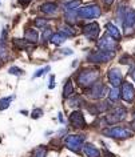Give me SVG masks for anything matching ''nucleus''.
<instances>
[{
    "instance_id": "nucleus-1",
    "label": "nucleus",
    "mask_w": 135,
    "mask_h": 157,
    "mask_svg": "<svg viewBox=\"0 0 135 157\" xmlns=\"http://www.w3.org/2000/svg\"><path fill=\"white\" fill-rule=\"evenodd\" d=\"M99 77V71L95 68H86L78 75V84L80 87H92Z\"/></svg>"
},
{
    "instance_id": "nucleus-2",
    "label": "nucleus",
    "mask_w": 135,
    "mask_h": 157,
    "mask_svg": "<svg viewBox=\"0 0 135 157\" xmlns=\"http://www.w3.org/2000/svg\"><path fill=\"white\" fill-rule=\"evenodd\" d=\"M103 135L107 137H112V139H129V137L133 136V132L129 131L127 128L123 127H112L110 129H104L103 131Z\"/></svg>"
},
{
    "instance_id": "nucleus-3",
    "label": "nucleus",
    "mask_w": 135,
    "mask_h": 157,
    "mask_svg": "<svg viewBox=\"0 0 135 157\" xmlns=\"http://www.w3.org/2000/svg\"><path fill=\"white\" fill-rule=\"evenodd\" d=\"M100 13H102V11L98 6H86L83 8L76 10V15L83 19H95V17L100 16Z\"/></svg>"
},
{
    "instance_id": "nucleus-4",
    "label": "nucleus",
    "mask_w": 135,
    "mask_h": 157,
    "mask_svg": "<svg viewBox=\"0 0 135 157\" xmlns=\"http://www.w3.org/2000/svg\"><path fill=\"white\" fill-rule=\"evenodd\" d=\"M107 93H110V91L107 89L106 85H103V84H94L92 87H90V89L87 91L88 97H91V99H94V100L103 99Z\"/></svg>"
},
{
    "instance_id": "nucleus-5",
    "label": "nucleus",
    "mask_w": 135,
    "mask_h": 157,
    "mask_svg": "<svg viewBox=\"0 0 135 157\" xmlns=\"http://www.w3.org/2000/svg\"><path fill=\"white\" fill-rule=\"evenodd\" d=\"M127 116V111L123 107H118L115 108L112 112L108 113V115L106 116V121L108 124H117V123H121L126 119Z\"/></svg>"
},
{
    "instance_id": "nucleus-6",
    "label": "nucleus",
    "mask_w": 135,
    "mask_h": 157,
    "mask_svg": "<svg viewBox=\"0 0 135 157\" xmlns=\"http://www.w3.org/2000/svg\"><path fill=\"white\" fill-rule=\"evenodd\" d=\"M64 143L68 149H71L74 152H79L80 148H83V145H84V140L79 135H70V136H67Z\"/></svg>"
},
{
    "instance_id": "nucleus-7",
    "label": "nucleus",
    "mask_w": 135,
    "mask_h": 157,
    "mask_svg": "<svg viewBox=\"0 0 135 157\" xmlns=\"http://www.w3.org/2000/svg\"><path fill=\"white\" fill-rule=\"evenodd\" d=\"M114 52L110 51H99V52H92L88 56V61L90 63H107L108 60L114 57Z\"/></svg>"
},
{
    "instance_id": "nucleus-8",
    "label": "nucleus",
    "mask_w": 135,
    "mask_h": 157,
    "mask_svg": "<svg viewBox=\"0 0 135 157\" xmlns=\"http://www.w3.org/2000/svg\"><path fill=\"white\" fill-rule=\"evenodd\" d=\"M98 47L102 51H110V52H114L117 49V41L114 40L111 36H103L100 40L98 41Z\"/></svg>"
},
{
    "instance_id": "nucleus-9",
    "label": "nucleus",
    "mask_w": 135,
    "mask_h": 157,
    "mask_svg": "<svg viewBox=\"0 0 135 157\" xmlns=\"http://www.w3.org/2000/svg\"><path fill=\"white\" fill-rule=\"evenodd\" d=\"M83 33L86 35V37L88 40L91 41L96 40V37L99 36V25L96 23H90V24L83 27Z\"/></svg>"
},
{
    "instance_id": "nucleus-10",
    "label": "nucleus",
    "mask_w": 135,
    "mask_h": 157,
    "mask_svg": "<svg viewBox=\"0 0 135 157\" xmlns=\"http://www.w3.org/2000/svg\"><path fill=\"white\" fill-rule=\"evenodd\" d=\"M70 123L74 128H78V129H82L86 127V120H84V116L80 111H75L71 113L70 116Z\"/></svg>"
},
{
    "instance_id": "nucleus-11",
    "label": "nucleus",
    "mask_w": 135,
    "mask_h": 157,
    "mask_svg": "<svg viewBox=\"0 0 135 157\" xmlns=\"http://www.w3.org/2000/svg\"><path fill=\"white\" fill-rule=\"evenodd\" d=\"M108 81L114 88H118L119 85L123 84V76L118 68H112L108 71Z\"/></svg>"
},
{
    "instance_id": "nucleus-12",
    "label": "nucleus",
    "mask_w": 135,
    "mask_h": 157,
    "mask_svg": "<svg viewBox=\"0 0 135 157\" xmlns=\"http://www.w3.org/2000/svg\"><path fill=\"white\" fill-rule=\"evenodd\" d=\"M121 95H122V99L127 101V103H131L134 100V96H135V89L133 87L131 83H123L122 84V91H121Z\"/></svg>"
},
{
    "instance_id": "nucleus-13",
    "label": "nucleus",
    "mask_w": 135,
    "mask_h": 157,
    "mask_svg": "<svg viewBox=\"0 0 135 157\" xmlns=\"http://www.w3.org/2000/svg\"><path fill=\"white\" fill-rule=\"evenodd\" d=\"M123 20H125V21H123V25H125L126 33H129V29H131V27L135 24V11L134 10L126 11Z\"/></svg>"
},
{
    "instance_id": "nucleus-14",
    "label": "nucleus",
    "mask_w": 135,
    "mask_h": 157,
    "mask_svg": "<svg viewBox=\"0 0 135 157\" xmlns=\"http://www.w3.org/2000/svg\"><path fill=\"white\" fill-rule=\"evenodd\" d=\"M83 153L86 157H100V152L96 147H94L92 144L87 143L83 145Z\"/></svg>"
},
{
    "instance_id": "nucleus-15",
    "label": "nucleus",
    "mask_w": 135,
    "mask_h": 157,
    "mask_svg": "<svg viewBox=\"0 0 135 157\" xmlns=\"http://www.w3.org/2000/svg\"><path fill=\"white\" fill-rule=\"evenodd\" d=\"M106 29H107L108 36H111L114 40H119V39H121V31H119L114 24H111V23L106 24Z\"/></svg>"
},
{
    "instance_id": "nucleus-16",
    "label": "nucleus",
    "mask_w": 135,
    "mask_h": 157,
    "mask_svg": "<svg viewBox=\"0 0 135 157\" xmlns=\"http://www.w3.org/2000/svg\"><path fill=\"white\" fill-rule=\"evenodd\" d=\"M24 39H26L27 43L35 44V43H38V32L35 29H27L26 35H24Z\"/></svg>"
},
{
    "instance_id": "nucleus-17",
    "label": "nucleus",
    "mask_w": 135,
    "mask_h": 157,
    "mask_svg": "<svg viewBox=\"0 0 135 157\" xmlns=\"http://www.w3.org/2000/svg\"><path fill=\"white\" fill-rule=\"evenodd\" d=\"M40 10L43 11L44 13H48V15H52L56 12V10H58V6L56 4H54V3H44V4H42L40 7Z\"/></svg>"
},
{
    "instance_id": "nucleus-18",
    "label": "nucleus",
    "mask_w": 135,
    "mask_h": 157,
    "mask_svg": "<svg viewBox=\"0 0 135 157\" xmlns=\"http://www.w3.org/2000/svg\"><path fill=\"white\" fill-rule=\"evenodd\" d=\"M72 93H74V84L71 80H67V83L64 84V88H63V96L70 97Z\"/></svg>"
},
{
    "instance_id": "nucleus-19",
    "label": "nucleus",
    "mask_w": 135,
    "mask_h": 157,
    "mask_svg": "<svg viewBox=\"0 0 135 157\" xmlns=\"http://www.w3.org/2000/svg\"><path fill=\"white\" fill-rule=\"evenodd\" d=\"M64 39H66L64 35H62V33H54L52 37L50 39V41L52 43V44H55V45H60L64 41Z\"/></svg>"
},
{
    "instance_id": "nucleus-20",
    "label": "nucleus",
    "mask_w": 135,
    "mask_h": 157,
    "mask_svg": "<svg viewBox=\"0 0 135 157\" xmlns=\"http://www.w3.org/2000/svg\"><path fill=\"white\" fill-rule=\"evenodd\" d=\"M7 57H8V49H7V45H6L4 40H0V59L6 60Z\"/></svg>"
},
{
    "instance_id": "nucleus-21",
    "label": "nucleus",
    "mask_w": 135,
    "mask_h": 157,
    "mask_svg": "<svg viewBox=\"0 0 135 157\" xmlns=\"http://www.w3.org/2000/svg\"><path fill=\"white\" fill-rule=\"evenodd\" d=\"M80 6V0H72V2H68L64 4V8L66 11H71V10H75L76 7Z\"/></svg>"
},
{
    "instance_id": "nucleus-22",
    "label": "nucleus",
    "mask_w": 135,
    "mask_h": 157,
    "mask_svg": "<svg viewBox=\"0 0 135 157\" xmlns=\"http://www.w3.org/2000/svg\"><path fill=\"white\" fill-rule=\"evenodd\" d=\"M11 100H12V97H3V99H0V111H4V109L8 108V105L11 104Z\"/></svg>"
},
{
    "instance_id": "nucleus-23",
    "label": "nucleus",
    "mask_w": 135,
    "mask_h": 157,
    "mask_svg": "<svg viewBox=\"0 0 135 157\" xmlns=\"http://www.w3.org/2000/svg\"><path fill=\"white\" fill-rule=\"evenodd\" d=\"M119 96H121V92H119L118 88H112L110 91V95H108V99L111 101H117L119 99Z\"/></svg>"
},
{
    "instance_id": "nucleus-24",
    "label": "nucleus",
    "mask_w": 135,
    "mask_h": 157,
    "mask_svg": "<svg viewBox=\"0 0 135 157\" xmlns=\"http://www.w3.org/2000/svg\"><path fill=\"white\" fill-rule=\"evenodd\" d=\"M60 31H62V35H64V36H74V35H75L74 31L71 29L70 27H67V25H62Z\"/></svg>"
},
{
    "instance_id": "nucleus-25",
    "label": "nucleus",
    "mask_w": 135,
    "mask_h": 157,
    "mask_svg": "<svg viewBox=\"0 0 135 157\" xmlns=\"http://www.w3.org/2000/svg\"><path fill=\"white\" fill-rule=\"evenodd\" d=\"M47 24H48V20H47V19L38 17L36 20H35V25H36V27H40V28H43V27H46Z\"/></svg>"
},
{
    "instance_id": "nucleus-26",
    "label": "nucleus",
    "mask_w": 135,
    "mask_h": 157,
    "mask_svg": "<svg viewBox=\"0 0 135 157\" xmlns=\"http://www.w3.org/2000/svg\"><path fill=\"white\" fill-rule=\"evenodd\" d=\"M52 31H51L50 28H47L46 31H44V33H43L42 35V41H47V40H48V39H51V37H52Z\"/></svg>"
},
{
    "instance_id": "nucleus-27",
    "label": "nucleus",
    "mask_w": 135,
    "mask_h": 157,
    "mask_svg": "<svg viewBox=\"0 0 135 157\" xmlns=\"http://www.w3.org/2000/svg\"><path fill=\"white\" fill-rule=\"evenodd\" d=\"M46 156V149L44 147L43 148H38V149H35V152H34V157H44Z\"/></svg>"
},
{
    "instance_id": "nucleus-28",
    "label": "nucleus",
    "mask_w": 135,
    "mask_h": 157,
    "mask_svg": "<svg viewBox=\"0 0 135 157\" xmlns=\"http://www.w3.org/2000/svg\"><path fill=\"white\" fill-rule=\"evenodd\" d=\"M48 71H50V67H48V65H47V67H44V68H43V69H39L38 72L34 75V78H36V77H40L42 75H44L46 72H48Z\"/></svg>"
},
{
    "instance_id": "nucleus-29",
    "label": "nucleus",
    "mask_w": 135,
    "mask_h": 157,
    "mask_svg": "<svg viewBox=\"0 0 135 157\" xmlns=\"http://www.w3.org/2000/svg\"><path fill=\"white\" fill-rule=\"evenodd\" d=\"M10 73L15 75V76H18V75H23V69L18 68V67H11V68H10Z\"/></svg>"
},
{
    "instance_id": "nucleus-30",
    "label": "nucleus",
    "mask_w": 135,
    "mask_h": 157,
    "mask_svg": "<svg viewBox=\"0 0 135 157\" xmlns=\"http://www.w3.org/2000/svg\"><path fill=\"white\" fill-rule=\"evenodd\" d=\"M43 115V111H42V109H34V111H32V117H34V119H38V117H40Z\"/></svg>"
},
{
    "instance_id": "nucleus-31",
    "label": "nucleus",
    "mask_w": 135,
    "mask_h": 157,
    "mask_svg": "<svg viewBox=\"0 0 135 157\" xmlns=\"http://www.w3.org/2000/svg\"><path fill=\"white\" fill-rule=\"evenodd\" d=\"M50 89H52L54 87H55V84H54V76H51V78H50Z\"/></svg>"
},
{
    "instance_id": "nucleus-32",
    "label": "nucleus",
    "mask_w": 135,
    "mask_h": 157,
    "mask_svg": "<svg viewBox=\"0 0 135 157\" xmlns=\"http://www.w3.org/2000/svg\"><path fill=\"white\" fill-rule=\"evenodd\" d=\"M19 2H20V4H23V6H27V4H28V3L31 2V0H19Z\"/></svg>"
},
{
    "instance_id": "nucleus-33",
    "label": "nucleus",
    "mask_w": 135,
    "mask_h": 157,
    "mask_svg": "<svg viewBox=\"0 0 135 157\" xmlns=\"http://www.w3.org/2000/svg\"><path fill=\"white\" fill-rule=\"evenodd\" d=\"M104 3H106L107 6H111V4L114 3V0H104Z\"/></svg>"
},
{
    "instance_id": "nucleus-34",
    "label": "nucleus",
    "mask_w": 135,
    "mask_h": 157,
    "mask_svg": "<svg viewBox=\"0 0 135 157\" xmlns=\"http://www.w3.org/2000/svg\"><path fill=\"white\" fill-rule=\"evenodd\" d=\"M62 52H63V53H66V55H71V49H63Z\"/></svg>"
},
{
    "instance_id": "nucleus-35",
    "label": "nucleus",
    "mask_w": 135,
    "mask_h": 157,
    "mask_svg": "<svg viewBox=\"0 0 135 157\" xmlns=\"http://www.w3.org/2000/svg\"><path fill=\"white\" fill-rule=\"evenodd\" d=\"M59 120H60V123H63V117H62V113H59Z\"/></svg>"
},
{
    "instance_id": "nucleus-36",
    "label": "nucleus",
    "mask_w": 135,
    "mask_h": 157,
    "mask_svg": "<svg viewBox=\"0 0 135 157\" xmlns=\"http://www.w3.org/2000/svg\"><path fill=\"white\" fill-rule=\"evenodd\" d=\"M133 77H134V80H135V71H133Z\"/></svg>"
}]
</instances>
